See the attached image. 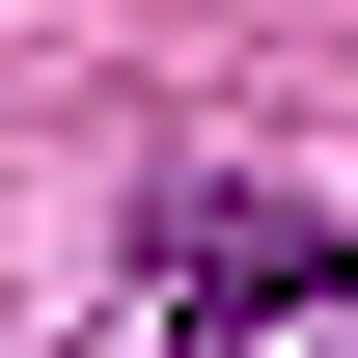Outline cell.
<instances>
[{
	"mask_svg": "<svg viewBox=\"0 0 358 358\" xmlns=\"http://www.w3.org/2000/svg\"><path fill=\"white\" fill-rule=\"evenodd\" d=\"M303 303H331V193L193 166V193H166V331H303Z\"/></svg>",
	"mask_w": 358,
	"mask_h": 358,
	"instance_id": "1",
	"label": "cell"
}]
</instances>
